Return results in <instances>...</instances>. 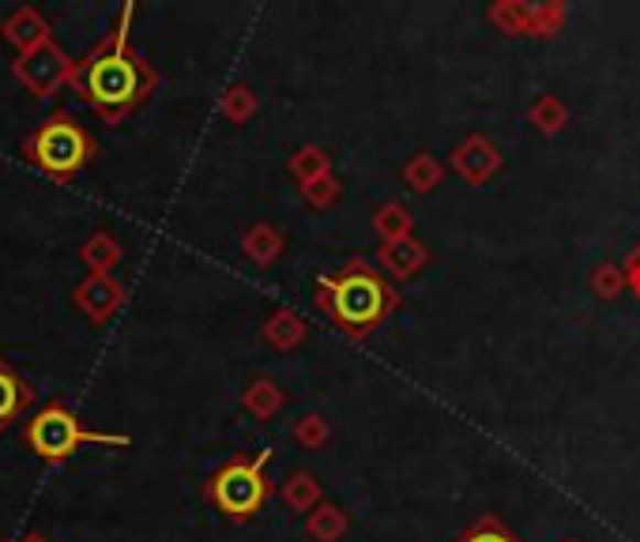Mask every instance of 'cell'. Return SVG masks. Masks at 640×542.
Instances as JSON below:
<instances>
[{"mask_svg": "<svg viewBox=\"0 0 640 542\" xmlns=\"http://www.w3.org/2000/svg\"><path fill=\"white\" fill-rule=\"evenodd\" d=\"M132 15H137V8L124 4L113 31L84 61H76V76L68 87L106 124H121L124 117H132L159 87V72L132 45Z\"/></svg>", "mask_w": 640, "mask_h": 542, "instance_id": "1", "label": "cell"}, {"mask_svg": "<svg viewBox=\"0 0 640 542\" xmlns=\"http://www.w3.org/2000/svg\"><path fill=\"white\" fill-rule=\"evenodd\" d=\"M313 305L344 332L347 339L366 343L389 316L400 310V294L366 257H347L344 264L317 279Z\"/></svg>", "mask_w": 640, "mask_h": 542, "instance_id": "2", "label": "cell"}, {"mask_svg": "<svg viewBox=\"0 0 640 542\" xmlns=\"http://www.w3.org/2000/svg\"><path fill=\"white\" fill-rule=\"evenodd\" d=\"M23 441L42 464L65 467L84 445H102V448H129V433H106L91 430L76 411H68L65 403H46L42 411H34L23 422Z\"/></svg>", "mask_w": 640, "mask_h": 542, "instance_id": "3", "label": "cell"}, {"mask_svg": "<svg viewBox=\"0 0 640 542\" xmlns=\"http://www.w3.org/2000/svg\"><path fill=\"white\" fill-rule=\"evenodd\" d=\"M95 155H98L95 136L65 110L50 113L46 121L23 140V159L31 162L34 170H42L50 181H61V185H68L72 177L84 174L95 162Z\"/></svg>", "mask_w": 640, "mask_h": 542, "instance_id": "4", "label": "cell"}, {"mask_svg": "<svg viewBox=\"0 0 640 542\" xmlns=\"http://www.w3.org/2000/svg\"><path fill=\"white\" fill-rule=\"evenodd\" d=\"M272 459V448H257L252 456H230L204 486V497L223 512L230 523H249L272 497L264 467Z\"/></svg>", "mask_w": 640, "mask_h": 542, "instance_id": "5", "label": "cell"}, {"mask_svg": "<svg viewBox=\"0 0 640 542\" xmlns=\"http://www.w3.org/2000/svg\"><path fill=\"white\" fill-rule=\"evenodd\" d=\"M12 76L20 79L23 90H31V95L42 98V102H50V98H57L65 87H72L76 61L65 53V45H57V39H46V42L34 45V50L15 53Z\"/></svg>", "mask_w": 640, "mask_h": 542, "instance_id": "6", "label": "cell"}, {"mask_svg": "<svg viewBox=\"0 0 640 542\" xmlns=\"http://www.w3.org/2000/svg\"><path fill=\"white\" fill-rule=\"evenodd\" d=\"M72 305L91 324H110L124 305V286L113 275H87L84 283L72 286Z\"/></svg>", "mask_w": 640, "mask_h": 542, "instance_id": "7", "label": "cell"}, {"mask_svg": "<svg viewBox=\"0 0 640 542\" xmlns=\"http://www.w3.org/2000/svg\"><path fill=\"white\" fill-rule=\"evenodd\" d=\"M39 400V392H34V384L26 381L20 369L12 366L4 355H0V433H4L12 422H20L26 411Z\"/></svg>", "mask_w": 640, "mask_h": 542, "instance_id": "8", "label": "cell"}, {"mask_svg": "<svg viewBox=\"0 0 640 542\" xmlns=\"http://www.w3.org/2000/svg\"><path fill=\"white\" fill-rule=\"evenodd\" d=\"M0 39L12 45L15 53H26V50H34L39 42L53 39V31H50V20L39 12V8L23 4V8H15L4 23H0Z\"/></svg>", "mask_w": 640, "mask_h": 542, "instance_id": "9", "label": "cell"}, {"mask_svg": "<svg viewBox=\"0 0 640 542\" xmlns=\"http://www.w3.org/2000/svg\"><path fill=\"white\" fill-rule=\"evenodd\" d=\"M377 260H381L384 275L411 279L414 271H419L430 260V252L422 249L414 238H400V241H381V252H377Z\"/></svg>", "mask_w": 640, "mask_h": 542, "instance_id": "10", "label": "cell"}, {"mask_svg": "<svg viewBox=\"0 0 640 542\" xmlns=\"http://www.w3.org/2000/svg\"><path fill=\"white\" fill-rule=\"evenodd\" d=\"M121 257H124V246L110 230H95L91 238L79 246V260H84V268L91 271V275H113Z\"/></svg>", "mask_w": 640, "mask_h": 542, "instance_id": "11", "label": "cell"}, {"mask_svg": "<svg viewBox=\"0 0 640 542\" xmlns=\"http://www.w3.org/2000/svg\"><path fill=\"white\" fill-rule=\"evenodd\" d=\"M283 249H286V238H283V230L272 226V223H257V226H249V230L241 234V252H246L252 264H260V268L275 264V260L283 257Z\"/></svg>", "mask_w": 640, "mask_h": 542, "instance_id": "12", "label": "cell"}, {"mask_svg": "<svg viewBox=\"0 0 640 542\" xmlns=\"http://www.w3.org/2000/svg\"><path fill=\"white\" fill-rule=\"evenodd\" d=\"M305 336H310V332H305V321L294 310H275L264 321V343L272 350H283V355H286V350L302 347Z\"/></svg>", "mask_w": 640, "mask_h": 542, "instance_id": "13", "label": "cell"}, {"mask_svg": "<svg viewBox=\"0 0 640 542\" xmlns=\"http://www.w3.org/2000/svg\"><path fill=\"white\" fill-rule=\"evenodd\" d=\"M350 531V517L336 501H321L317 509L305 517V535L313 542H339Z\"/></svg>", "mask_w": 640, "mask_h": 542, "instance_id": "14", "label": "cell"}, {"mask_svg": "<svg viewBox=\"0 0 640 542\" xmlns=\"http://www.w3.org/2000/svg\"><path fill=\"white\" fill-rule=\"evenodd\" d=\"M241 406H246L257 422H268L286 406V392L275 381H268V377H257V381L241 392Z\"/></svg>", "mask_w": 640, "mask_h": 542, "instance_id": "15", "label": "cell"}, {"mask_svg": "<svg viewBox=\"0 0 640 542\" xmlns=\"http://www.w3.org/2000/svg\"><path fill=\"white\" fill-rule=\"evenodd\" d=\"M279 497H283V505L291 512H302V517H310V512L324 501V490H321L317 475L294 471V475H286V483H283V490H279Z\"/></svg>", "mask_w": 640, "mask_h": 542, "instance_id": "16", "label": "cell"}, {"mask_svg": "<svg viewBox=\"0 0 640 542\" xmlns=\"http://www.w3.org/2000/svg\"><path fill=\"white\" fill-rule=\"evenodd\" d=\"M286 170H291V177L297 181V188H302V185H310V181L332 174V159H328V151L317 148V143H305V148L291 151Z\"/></svg>", "mask_w": 640, "mask_h": 542, "instance_id": "17", "label": "cell"}, {"mask_svg": "<svg viewBox=\"0 0 640 542\" xmlns=\"http://www.w3.org/2000/svg\"><path fill=\"white\" fill-rule=\"evenodd\" d=\"M260 110V98H257V90L246 87V84H234L223 90V98H219V113L227 117L230 124H246L252 121Z\"/></svg>", "mask_w": 640, "mask_h": 542, "instance_id": "18", "label": "cell"}, {"mask_svg": "<svg viewBox=\"0 0 640 542\" xmlns=\"http://www.w3.org/2000/svg\"><path fill=\"white\" fill-rule=\"evenodd\" d=\"M490 166H493V151H490V143H482V140H467L464 148H459V155H456V170L464 174L467 181H482L486 174H490Z\"/></svg>", "mask_w": 640, "mask_h": 542, "instance_id": "19", "label": "cell"}, {"mask_svg": "<svg viewBox=\"0 0 640 542\" xmlns=\"http://www.w3.org/2000/svg\"><path fill=\"white\" fill-rule=\"evenodd\" d=\"M373 230L381 234V241H400L411 238V212L403 204H384L373 215Z\"/></svg>", "mask_w": 640, "mask_h": 542, "instance_id": "20", "label": "cell"}, {"mask_svg": "<svg viewBox=\"0 0 640 542\" xmlns=\"http://www.w3.org/2000/svg\"><path fill=\"white\" fill-rule=\"evenodd\" d=\"M291 437L302 448H324V445H328V437H332V426H328V419H324L321 411H305L302 419L294 422Z\"/></svg>", "mask_w": 640, "mask_h": 542, "instance_id": "21", "label": "cell"}, {"mask_svg": "<svg viewBox=\"0 0 640 542\" xmlns=\"http://www.w3.org/2000/svg\"><path fill=\"white\" fill-rule=\"evenodd\" d=\"M339 196H344V185H339L336 174H324L317 181H310V185H302V200L310 204L313 212H328Z\"/></svg>", "mask_w": 640, "mask_h": 542, "instance_id": "22", "label": "cell"}, {"mask_svg": "<svg viewBox=\"0 0 640 542\" xmlns=\"http://www.w3.org/2000/svg\"><path fill=\"white\" fill-rule=\"evenodd\" d=\"M403 181L414 188V193H426L441 181V166L430 155H414L408 166H403Z\"/></svg>", "mask_w": 640, "mask_h": 542, "instance_id": "23", "label": "cell"}, {"mask_svg": "<svg viewBox=\"0 0 640 542\" xmlns=\"http://www.w3.org/2000/svg\"><path fill=\"white\" fill-rule=\"evenodd\" d=\"M456 542H517L509 535V531L501 528V523H493V520H482V523H475L467 535H459Z\"/></svg>", "mask_w": 640, "mask_h": 542, "instance_id": "24", "label": "cell"}, {"mask_svg": "<svg viewBox=\"0 0 640 542\" xmlns=\"http://www.w3.org/2000/svg\"><path fill=\"white\" fill-rule=\"evenodd\" d=\"M20 542H50L46 535H39V531H34V535H26V539H20Z\"/></svg>", "mask_w": 640, "mask_h": 542, "instance_id": "25", "label": "cell"}]
</instances>
